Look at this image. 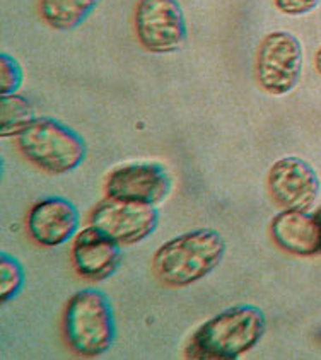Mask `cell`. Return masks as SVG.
I'll list each match as a JSON object with an SVG mask.
<instances>
[{
    "label": "cell",
    "mask_w": 321,
    "mask_h": 360,
    "mask_svg": "<svg viewBox=\"0 0 321 360\" xmlns=\"http://www.w3.org/2000/svg\"><path fill=\"white\" fill-rule=\"evenodd\" d=\"M267 190L272 200L284 210L308 212L320 197V179L304 159L287 155L268 169Z\"/></svg>",
    "instance_id": "8"
},
{
    "label": "cell",
    "mask_w": 321,
    "mask_h": 360,
    "mask_svg": "<svg viewBox=\"0 0 321 360\" xmlns=\"http://www.w3.org/2000/svg\"><path fill=\"white\" fill-rule=\"evenodd\" d=\"M321 0H274L277 11L286 15H304L320 6Z\"/></svg>",
    "instance_id": "17"
},
{
    "label": "cell",
    "mask_w": 321,
    "mask_h": 360,
    "mask_svg": "<svg viewBox=\"0 0 321 360\" xmlns=\"http://www.w3.org/2000/svg\"><path fill=\"white\" fill-rule=\"evenodd\" d=\"M315 69L321 75V46L316 50V53H315Z\"/></svg>",
    "instance_id": "18"
},
{
    "label": "cell",
    "mask_w": 321,
    "mask_h": 360,
    "mask_svg": "<svg viewBox=\"0 0 321 360\" xmlns=\"http://www.w3.org/2000/svg\"><path fill=\"white\" fill-rule=\"evenodd\" d=\"M171 191L170 173L158 162H130L115 167L104 181L106 197L158 205Z\"/></svg>",
    "instance_id": "9"
},
{
    "label": "cell",
    "mask_w": 321,
    "mask_h": 360,
    "mask_svg": "<svg viewBox=\"0 0 321 360\" xmlns=\"http://www.w3.org/2000/svg\"><path fill=\"white\" fill-rule=\"evenodd\" d=\"M23 84V69L9 53L0 55V96L14 94Z\"/></svg>",
    "instance_id": "16"
},
{
    "label": "cell",
    "mask_w": 321,
    "mask_h": 360,
    "mask_svg": "<svg viewBox=\"0 0 321 360\" xmlns=\"http://www.w3.org/2000/svg\"><path fill=\"white\" fill-rule=\"evenodd\" d=\"M267 326L263 311L250 304L224 309L195 330L184 357L195 360H236L255 349Z\"/></svg>",
    "instance_id": "1"
},
{
    "label": "cell",
    "mask_w": 321,
    "mask_h": 360,
    "mask_svg": "<svg viewBox=\"0 0 321 360\" xmlns=\"http://www.w3.org/2000/svg\"><path fill=\"white\" fill-rule=\"evenodd\" d=\"M101 0H39V14L48 26L70 31L86 21Z\"/></svg>",
    "instance_id": "13"
},
{
    "label": "cell",
    "mask_w": 321,
    "mask_h": 360,
    "mask_svg": "<svg viewBox=\"0 0 321 360\" xmlns=\"http://www.w3.org/2000/svg\"><path fill=\"white\" fill-rule=\"evenodd\" d=\"M313 215H315V219L318 221V226H320V233H321V207H318L315 212H313ZM320 255H321V250H320Z\"/></svg>",
    "instance_id": "19"
},
{
    "label": "cell",
    "mask_w": 321,
    "mask_h": 360,
    "mask_svg": "<svg viewBox=\"0 0 321 360\" xmlns=\"http://www.w3.org/2000/svg\"><path fill=\"white\" fill-rule=\"evenodd\" d=\"M24 280V268L14 256L2 253L0 255V301L9 302L14 299L19 292L23 290Z\"/></svg>",
    "instance_id": "15"
},
{
    "label": "cell",
    "mask_w": 321,
    "mask_h": 360,
    "mask_svg": "<svg viewBox=\"0 0 321 360\" xmlns=\"http://www.w3.org/2000/svg\"><path fill=\"white\" fill-rule=\"evenodd\" d=\"M270 238L282 251L294 256H315L321 250V233L315 215L303 210H282L270 222Z\"/></svg>",
    "instance_id": "12"
},
{
    "label": "cell",
    "mask_w": 321,
    "mask_h": 360,
    "mask_svg": "<svg viewBox=\"0 0 321 360\" xmlns=\"http://www.w3.org/2000/svg\"><path fill=\"white\" fill-rule=\"evenodd\" d=\"M72 266L80 278L89 282H103L113 277L122 262V244L110 236L87 226L72 239Z\"/></svg>",
    "instance_id": "11"
},
{
    "label": "cell",
    "mask_w": 321,
    "mask_h": 360,
    "mask_svg": "<svg viewBox=\"0 0 321 360\" xmlns=\"http://www.w3.org/2000/svg\"><path fill=\"white\" fill-rule=\"evenodd\" d=\"M18 149L48 174H67L86 158V142L75 130L55 118H34L18 135Z\"/></svg>",
    "instance_id": "4"
},
{
    "label": "cell",
    "mask_w": 321,
    "mask_h": 360,
    "mask_svg": "<svg viewBox=\"0 0 321 360\" xmlns=\"http://www.w3.org/2000/svg\"><path fill=\"white\" fill-rule=\"evenodd\" d=\"M89 224L122 246H134L158 229L159 212L149 203L106 197L92 209Z\"/></svg>",
    "instance_id": "7"
},
{
    "label": "cell",
    "mask_w": 321,
    "mask_h": 360,
    "mask_svg": "<svg viewBox=\"0 0 321 360\" xmlns=\"http://www.w3.org/2000/svg\"><path fill=\"white\" fill-rule=\"evenodd\" d=\"M34 120L33 106L24 96L9 94L0 99V135L4 139L18 137Z\"/></svg>",
    "instance_id": "14"
},
{
    "label": "cell",
    "mask_w": 321,
    "mask_h": 360,
    "mask_svg": "<svg viewBox=\"0 0 321 360\" xmlns=\"http://www.w3.org/2000/svg\"><path fill=\"white\" fill-rule=\"evenodd\" d=\"M303 72V46L289 31H274L260 41L255 57L256 82L267 94L286 96Z\"/></svg>",
    "instance_id": "5"
},
{
    "label": "cell",
    "mask_w": 321,
    "mask_h": 360,
    "mask_svg": "<svg viewBox=\"0 0 321 360\" xmlns=\"http://www.w3.org/2000/svg\"><path fill=\"white\" fill-rule=\"evenodd\" d=\"M226 253L222 236L214 229L188 231L160 244L152 256V270L164 285L182 289L206 278Z\"/></svg>",
    "instance_id": "2"
},
{
    "label": "cell",
    "mask_w": 321,
    "mask_h": 360,
    "mask_svg": "<svg viewBox=\"0 0 321 360\" xmlns=\"http://www.w3.org/2000/svg\"><path fill=\"white\" fill-rule=\"evenodd\" d=\"M80 214L70 200L48 197L31 207L26 219L27 234L38 246L57 248L79 233Z\"/></svg>",
    "instance_id": "10"
},
{
    "label": "cell",
    "mask_w": 321,
    "mask_h": 360,
    "mask_svg": "<svg viewBox=\"0 0 321 360\" xmlns=\"http://www.w3.org/2000/svg\"><path fill=\"white\" fill-rule=\"evenodd\" d=\"M67 347L84 359L106 354L115 342V316L110 299L99 289L77 290L62 316Z\"/></svg>",
    "instance_id": "3"
},
{
    "label": "cell",
    "mask_w": 321,
    "mask_h": 360,
    "mask_svg": "<svg viewBox=\"0 0 321 360\" xmlns=\"http://www.w3.org/2000/svg\"><path fill=\"white\" fill-rule=\"evenodd\" d=\"M134 30L140 45L156 55L178 51L187 41V22L178 0H139Z\"/></svg>",
    "instance_id": "6"
}]
</instances>
